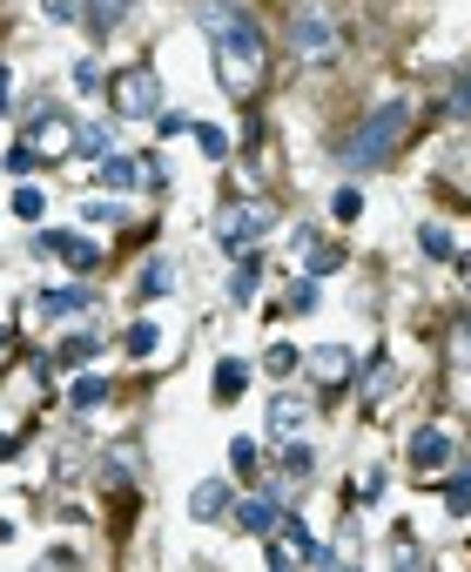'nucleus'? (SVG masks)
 I'll return each mask as SVG.
<instances>
[{
	"instance_id": "nucleus-1",
	"label": "nucleus",
	"mask_w": 471,
	"mask_h": 572,
	"mask_svg": "<svg viewBox=\"0 0 471 572\" xmlns=\"http://www.w3.org/2000/svg\"><path fill=\"white\" fill-rule=\"evenodd\" d=\"M195 21L209 27V54H216V82L222 95L250 101L263 88V27L250 8H235V0H203Z\"/></svg>"
},
{
	"instance_id": "nucleus-2",
	"label": "nucleus",
	"mask_w": 471,
	"mask_h": 572,
	"mask_svg": "<svg viewBox=\"0 0 471 572\" xmlns=\"http://www.w3.org/2000/svg\"><path fill=\"white\" fill-rule=\"evenodd\" d=\"M411 129V101L404 95H390V101H377L358 129H350V142H343V162L350 169H377V162H390V148H398V135Z\"/></svg>"
},
{
	"instance_id": "nucleus-3",
	"label": "nucleus",
	"mask_w": 471,
	"mask_h": 572,
	"mask_svg": "<svg viewBox=\"0 0 471 572\" xmlns=\"http://www.w3.org/2000/svg\"><path fill=\"white\" fill-rule=\"evenodd\" d=\"M108 95H114V114H122V122H155V114H162V82H155V68H122Z\"/></svg>"
},
{
	"instance_id": "nucleus-4",
	"label": "nucleus",
	"mask_w": 471,
	"mask_h": 572,
	"mask_svg": "<svg viewBox=\"0 0 471 572\" xmlns=\"http://www.w3.org/2000/svg\"><path fill=\"white\" fill-rule=\"evenodd\" d=\"M290 54L310 61V68H324V61L337 54V21L317 14V8H297V14H290Z\"/></svg>"
},
{
	"instance_id": "nucleus-5",
	"label": "nucleus",
	"mask_w": 471,
	"mask_h": 572,
	"mask_svg": "<svg viewBox=\"0 0 471 572\" xmlns=\"http://www.w3.org/2000/svg\"><path fill=\"white\" fill-rule=\"evenodd\" d=\"M263 229H277V209H269V203H229L222 222H216V236H222V250L235 256V250H250Z\"/></svg>"
},
{
	"instance_id": "nucleus-6",
	"label": "nucleus",
	"mask_w": 471,
	"mask_h": 572,
	"mask_svg": "<svg viewBox=\"0 0 471 572\" xmlns=\"http://www.w3.org/2000/svg\"><path fill=\"white\" fill-rule=\"evenodd\" d=\"M27 142H34V156L68 162V156H74V122H68V114H55V108H41V114H34V129H27Z\"/></svg>"
},
{
	"instance_id": "nucleus-7",
	"label": "nucleus",
	"mask_w": 471,
	"mask_h": 572,
	"mask_svg": "<svg viewBox=\"0 0 471 572\" xmlns=\"http://www.w3.org/2000/svg\"><path fill=\"white\" fill-rule=\"evenodd\" d=\"M34 250H41V256H61L68 270H95V263H101V250H95L88 236H61V229H48V236L34 243Z\"/></svg>"
},
{
	"instance_id": "nucleus-8",
	"label": "nucleus",
	"mask_w": 471,
	"mask_h": 572,
	"mask_svg": "<svg viewBox=\"0 0 471 572\" xmlns=\"http://www.w3.org/2000/svg\"><path fill=\"white\" fill-rule=\"evenodd\" d=\"M229 506H235V491H229L222 478H203V485L189 491V519H203V525H222Z\"/></svg>"
},
{
	"instance_id": "nucleus-9",
	"label": "nucleus",
	"mask_w": 471,
	"mask_h": 572,
	"mask_svg": "<svg viewBox=\"0 0 471 572\" xmlns=\"http://www.w3.org/2000/svg\"><path fill=\"white\" fill-rule=\"evenodd\" d=\"M277 506H269V499H243V506H229V519L222 525H235V532H256V539H269V532H277Z\"/></svg>"
},
{
	"instance_id": "nucleus-10",
	"label": "nucleus",
	"mask_w": 471,
	"mask_h": 572,
	"mask_svg": "<svg viewBox=\"0 0 471 572\" xmlns=\"http://www.w3.org/2000/svg\"><path fill=\"white\" fill-rule=\"evenodd\" d=\"M445 458H451V438H445L438 425H418V431H411V465H418V472H438Z\"/></svg>"
},
{
	"instance_id": "nucleus-11",
	"label": "nucleus",
	"mask_w": 471,
	"mask_h": 572,
	"mask_svg": "<svg viewBox=\"0 0 471 572\" xmlns=\"http://www.w3.org/2000/svg\"><path fill=\"white\" fill-rule=\"evenodd\" d=\"M310 377H317V385H343V377H350V351H343V343L310 351Z\"/></svg>"
},
{
	"instance_id": "nucleus-12",
	"label": "nucleus",
	"mask_w": 471,
	"mask_h": 572,
	"mask_svg": "<svg viewBox=\"0 0 471 572\" xmlns=\"http://www.w3.org/2000/svg\"><path fill=\"white\" fill-rule=\"evenodd\" d=\"M256 283H263V256H250V250H235V277H229V303H250V296H256Z\"/></svg>"
},
{
	"instance_id": "nucleus-13",
	"label": "nucleus",
	"mask_w": 471,
	"mask_h": 572,
	"mask_svg": "<svg viewBox=\"0 0 471 572\" xmlns=\"http://www.w3.org/2000/svg\"><path fill=\"white\" fill-rule=\"evenodd\" d=\"M303 417H310V411H303V398H290V391H283L277 404H269V431H277V438H297V431H303Z\"/></svg>"
},
{
	"instance_id": "nucleus-14",
	"label": "nucleus",
	"mask_w": 471,
	"mask_h": 572,
	"mask_svg": "<svg viewBox=\"0 0 471 572\" xmlns=\"http://www.w3.org/2000/svg\"><path fill=\"white\" fill-rule=\"evenodd\" d=\"M129 8H135V0H82V21H88V34H108Z\"/></svg>"
},
{
	"instance_id": "nucleus-15",
	"label": "nucleus",
	"mask_w": 471,
	"mask_h": 572,
	"mask_svg": "<svg viewBox=\"0 0 471 572\" xmlns=\"http://www.w3.org/2000/svg\"><path fill=\"white\" fill-rule=\"evenodd\" d=\"M243 385H250V357H222V364H216V398L229 404Z\"/></svg>"
},
{
	"instance_id": "nucleus-16",
	"label": "nucleus",
	"mask_w": 471,
	"mask_h": 572,
	"mask_svg": "<svg viewBox=\"0 0 471 572\" xmlns=\"http://www.w3.org/2000/svg\"><path fill=\"white\" fill-rule=\"evenodd\" d=\"M88 303H95L88 290H48V296H41V311H48V317H82Z\"/></svg>"
},
{
	"instance_id": "nucleus-17",
	"label": "nucleus",
	"mask_w": 471,
	"mask_h": 572,
	"mask_svg": "<svg viewBox=\"0 0 471 572\" xmlns=\"http://www.w3.org/2000/svg\"><path fill=\"white\" fill-rule=\"evenodd\" d=\"M108 142H114V135H108L101 122H95V129H74V156H88V162H101V156H108Z\"/></svg>"
},
{
	"instance_id": "nucleus-18",
	"label": "nucleus",
	"mask_w": 471,
	"mask_h": 572,
	"mask_svg": "<svg viewBox=\"0 0 471 572\" xmlns=\"http://www.w3.org/2000/svg\"><path fill=\"white\" fill-rule=\"evenodd\" d=\"M14 216H21V222H41V216H48V196H41L34 182H21V188H14Z\"/></svg>"
},
{
	"instance_id": "nucleus-19",
	"label": "nucleus",
	"mask_w": 471,
	"mask_h": 572,
	"mask_svg": "<svg viewBox=\"0 0 471 572\" xmlns=\"http://www.w3.org/2000/svg\"><path fill=\"white\" fill-rule=\"evenodd\" d=\"M68 404L74 411H95V404H108V385H101V377H82V385L68 391Z\"/></svg>"
},
{
	"instance_id": "nucleus-20",
	"label": "nucleus",
	"mask_w": 471,
	"mask_h": 572,
	"mask_svg": "<svg viewBox=\"0 0 471 572\" xmlns=\"http://www.w3.org/2000/svg\"><path fill=\"white\" fill-rule=\"evenodd\" d=\"M95 351H101V343H95V337H68V343H61V357H55V364H68V370H82V364H88Z\"/></svg>"
},
{
	"instance_id": "nucleus-21",
	"label": "nucleus",
	"mask_w": 471,
	"mask_h": 572,
	"mask_svg": "<svg viewBox=\"0 0 471 572\" xmlns=\"http://www.w3.org/2000/svg\"><path fill=\"white\" fill-rule=\"evenodd\" d=\"M135 175H142V169H135L129 156H101V182H108V188H129Z\"/></svg>"
},
{
	"instance_id": "nucleus-22",
	"label": "nucleus",
	"mask_w": 471,
	"mask_h": 572,
	"mask_svg": "<svg viewBox=\"0 0 471 572\" xmlns=\"http://www.w3.org/2000/svg\"><path fill=\"white\" fill-rule=\"evenodd\" d=\"M283 311H290V317H303V311H317V277H303V283H290V296H283Z\"/></svg>"
},
{
	"instance_id": "nucleus-23",
	"label": "nucleus",
	"mask_w": 471,
	"mask_h": 572,
	"mask_svg": "<svg viewBox=\"0 0 471 572\" xmlns=\"http://www.w3.org/2000/svg\"><path fill=\"white\" fill-rule=\"evenodd\" d=\"M229 465L243 472V478H256V472H263V451H256L250 438H235V445H229Z\"/></svg>"
},
{
	"instance_id": "nucleus-24",
	"label": "nucleus",
	"mask_w": 471,
	"mask_h": 572,
	"mask_svg": "<svg viewBox=\"0 0 471 572\" xmlns=\"http://www.w3.org/2000/svg\"><path fill=\"white\" fill-rule=\"evenodd\" d=\"M297 357H303V351H290V343H269V351H263V370H269V377H290Z\"/></svg>"
},
{
	"instance_id": "nucleus-25",
	"label": "nucleus",
	"mask_w": 471,
	"mask_h": 572,
	"mask_svg": "<svg viewBox=\"0 0 471 572\" xmlns=\"http://www.w3.org/2000/svg\"><path fill=\"white\" fill-rule=\"evenodd\" d=\"M195 142H203V156H209V162H222V156H229V135H222L216 122H195Z\"/></svg>"
},
{
	"instance_id": "nucleus-26",
	"label": "nucleus",
	"mask_w": 471,
	"mask_h": 572,
	"mask_svg": "<svg viewBox=\"0 0 471 572\" xmlns=\"http://www.w3.org/2000/svg\"><path fill=\"white\" fill-rule=\"evenodd\" d=\"M445 512H451V519H464V512H471V472L445 485Z\"/></svg>"
},
{
	"instance_id": "nucleus-27",
	"label": "nucleus",
	"mask_w": 471,
	"mask_h": 572,
	"mask_svg": "<svg viewBox=\"0 0 471 572\" xmlns=\"http://www.w3.org/2000/svg\"><path fill=\"white\" fill-rule=\"evenodd\" d=\"M418 243H424V256H451V229L424 222V229H418Z\"/></svg>"
},
{
	"instance_id": "nucleus-28",
	"label": "nucleus",
	"mask_w": 471,
	"mask_h": 572,
	"mask_svg": "<svg viewBox=\"0 0 471 572\" xmlns=\"http://www.w3.org/2000/svg\"><path fill=\"white\" fill-rule=\"evenodd\" d=\"M162 290H169V256H155L142 270V296H162Z\"/></svg>"
},
{
	"instance_id": "nucleus-29",
	"label": "nucleus",
	"mask_w": 471,
	"mask_h": 572,
	"mask_svg": "<svg viewBox=\"0 0 471 572\" xmlns=\"http://www.w3.org/2000/svg\"><path fill=\"white\" fill-rule=\"evenodd\" d=\"M155 343H162V330H155V324H129V351H135V357H148Z\"/></svg>"
},
{
	"instance_id": "nucleus-30",
	"label": "nucleus",
	"mask_w": 471,
	"mask_h": 572,
	"mask_svg": "<svg viewBox=\"0 0 471 572\" xmlns=\"http://www.w3.org/2000/svg\"><path fill=\"white\" fill-rule=\"evenodd\" d=\"M330 209H337V222H358V216H364V196H358V188H337Z\"/></svg>"
},
{
	"instance_id": "nucleus-31",
	"label": "nucleus",
	"mask_w": 471,
	"mask_h": 572,
	"mask_svg": "<svg viewBox=\"0 0 471 572\" xmlns=\"http://www.w3.org/2000/svg\"><path fill=\"white\" fill-rule=\"evenodd\" d=\"M310 465H317L310 445H290V451H283V472H290V478H310Z\"/></svg>"
},
{
	"instance_id": "nucleus-32",
	"label": "nucleus",
	"mask_w": 471,
	"mask_h": 572,
	"mask_svg": "<svg viewBox=\"0 0 471 572\" xmlns=\"http://www.w3.org/2000/svg\"><path fill=\"white\" fill-rule=\"evenodd\" d=\"M343 270V250H310V277H330Z\"/></svg>"
},
{
	"instance_id": "nucleus-33",
	"label": "nucleus",
	"mask_w": 471,
	"mask_h": 572,
	"mask_svg": "<svg viewBox=\"0 0 471 572\" xmlns=\"http://www.w3.org/2000/svg\"><path fill=\"white\" fill-rule=\"evenodd\" d=\"M74 88H82V95L101 88V68H95V61H74Z\"/></svg>"
},
{
	"instance_id": "nucleus-34",
	"label": "nucleus",
	"mask_w": 471,
	"mask_h": 572,
	"mask_svg": "<svg viewBox=\"0 0 471 572\" xmlns=\"http://www.w3.org/2000/svg\"><path fill=\"white\" fill-rule=\"evenodd\" d=\"M8 169H14V175H27V169H34V148H27V142H14V148H8Z\"/></svg>"
},
{
	"instance_id": "nucleus-35",
	"label": "nucleus",
	"mask_w": 471,
	"mask_h": 572,
	"mask_svg": "<svg viewBox=\"0 0 471 572\" xmlns=\"http://www.w3.org/2000/svg\"><path fill=\"white\" fill-rule=\"evenodd\" d=\"M451 351H458V364H471V311H464V324H458V337H451Z\"/></svg>"
},
{
	"instance_id": "nucleus-36",
	"label": "nucleus",
	"mask_w": 471,
	"mask_h": 572,
	"mask_svg": "<svg viewBox=\"0 0 471 572\" xmlns=\"http://www.w3.org/2000/svg\"><path fill=\"white\" fill-rule=\"evenodd\" d=\"M451 114H471V74H458V88H451Z\"/></svg>"
},
{
	"instance_id": "nucleus-37",
	"label": "nucleus",
	"mask_w": 471,
	"mask_h": 572,
	"mask_svg": "<svg viewBox=\"0 0 471 572\" xmlns=\"http://www.w3.org/2000/svg\"><path fill=\"white\" fill-rule=\"evenodd\" d=\"M0 114H8V68H0Z\"/></svg>"
},
{
	"instance_id": "nucleus-38",
	"label": "nucleus",
	"mask_w": 471,
	"mask_h": 572,
	"mask_svg": "<svg viewBox=\"0 0 471 572\" xmlns=\"http://www.w3.org/2000/svg\"><path fill=\"white\" fill-rule=\"evenodd\" d=\"M0 351H8V324H0Z\"/></svg>"
}]
</instances>
